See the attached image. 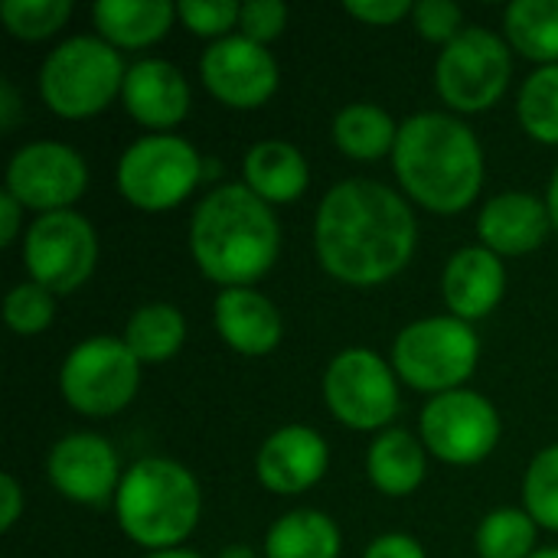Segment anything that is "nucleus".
<instances>
[{
	"label": "nucleus",
	"instance_id": "1",
	"mask_svg": "<svg viewBox=\"0 0 558 558\" xmlns=\"http://www.w3.org/2000/svg\"><path fill=\"white\" fill-rule=\"evenodd\" d=\"M412 206L386 183L350 177L330 186L314 219V252L343 284L373 288L396 278L415 255Z\"/></svg>",
	"mask_w": 558,
	"mask_h": 558
},
{
	"label": "nucleus",
	"instance_id": "2",
	"mask_svg": "<svg viewBox=\"0 0 558 558\" xmlns=\"http://www.w3.org/2000/svg\"><path fill=\"white\" fill-rule=\"evenodd\" d=\"M190 252L209 281L222 288H248L278 262V216L271 203H265L245 183H222L193 209Z\"/></svg>",
	"mask_w": 558,
	"mask_h": 558
},
{
	"label": "nucleus",
	"instance_id": "3",
	"mask_svg": "<svg viewBox=\"0 0 558 558\" xmlns=\"http://www.w3.org/2000/svg\"><path fill=\"white\" fill-rule=\"evenodd\" d=\"M392 167L402 190L418 206L454 216L481 193L484 147L461 118L418 111L399 124Z\"/></svg>",
	"mask_w": 558,
	"mask_h": 558
},
{
	"label": "nucleus",
	"instance_id": "4",
	"mask_svg": "<svg viewBox=\"0 0 558 558\" xmlns=\"http://www.w3.org/2000/svg\"><path fill=\"white\" fill-rule=\"evenodd\" d=\"M203 494L190 468L173 458L134 461L114 494V517L121 533L154 553L177 549L196 530Z\"/></svg>",
	"mask_w": 558,
	"mask_h": 558
},
{
	"label": "nucleus",
	"instance_id": "5",
	"mask_svg": "<svg viewBox=\"0 0 558 558\" xmlns=\"http://www.w3.org/2000/svg\"><path fill=\"white\" fill-rule=\"evenodd\" d=\"M128 65L101 36H69L39 65V95L59 118H92L121 95Z\"/></svg>",
	"mask_w": 558,
	"mask_h": 558
},
{
	"label": "nucleus",
	"instance_id": "6",
	"mask_svg": "<svg viewBox=\"0 0 558 558\" xmlns=\"http://www.w3.org/2000/svg\"><path fill=\"white\" fill-rule=\"evenodd\" d=\"M481 360V340L474 327L454 314L422 317L399 330L392 340V369L418 392L464 389Z\"/></svg>",
	"mask_w": 558,
	"mask_h": 558
},
{
	"label": "nucleus",
	"instance_id": "7",
	"mask_svg": "<svg viewBox=\"0 0 558 558\" xmlns=\"http://www.w3.org/2000/svg\"><path fill=\"white\" fill-rule=\"evenodd\" d=\"M199 150L180 134H144L124 147L114 180L121 196L144 213H167L180 206L203 180Z\"/></svg>",
	"mask_w": 558,
	"mask_h": 558
},
{
	"label": "nucleus",
	"instance_id": "8",
	"mask_svg": "<svg viewBox=\"0 0 558 558\" xmlns=\"http://www.w3.org/2000/svg\"><path fill=\"white\" fill-rule=\"evenodd\" d=\"M513 75L510 46L487 26H464L435 62V88L454 111L474 114L500 101Z\"/></svg>",
	"mask_w": 558,
	"mask_h": 558
},
{
	"label": "nucleus",
	"instance_id": "9",
	"mask_svg": "<svg viewBox=\"0 0 558 558\" xmlns=\"http://www.w3.org/2000/svg\"><path fill=\"white\" fill-rule=\"evenodd\" d=\"M141 386V360L121 337H88L69 350L59 366L62 399L92 418L114 415L131 405Z\"/></svg>",
	"mask_w": 558,
	"mask_h": 558
},
{
	"label": "nucleus",
	"instance_id": "10",
	"mask_svg": "<svg viewBox=\"0 0 558 558\" xmlns=\"http://www.w3.org/2000/svg\"><path fill=\"white\" fill-rule=\"evenodd\" d=\"M98 262V235L95 226L75 213H43L29 222L23 235V265L29 281L49 288L52 294H72L82 288Z\"/></svg>",
	"mask_w": 558,
	"mask_h": 558
},
{
	"label": "nucleus",
	"instance_id": "11",
	"mask_svg": "<svg viewBox=\"0 0 558 558\" xmlns=\"http://www.w3.org/2000/svg\"><path fill=\"white\" fill-rule=\"evenodd\" d=\"M324 399L333 418L353 432H376L399 412L396 369L373 350L350 347L337 353L324 373Z\"/></svg>",
	"mask_w": 558,
	"mask_h": 558
},
{
	"label": "nucleus",
	"instance_id": "12",
	"mask_svg": "<svg viewBox=\"0 0 558 558\" xmlns=\"http://www.w3.org/2000/svg\"><path fill=\"white\" fill-rule=\"evenodd\" d=\"M422 445L445 464H481L500 445L497 405L471 389L432 396L418 418Z\"/></svg>",
	"mask_w": 558,
	"mask_h": 558
},
{
	"label": "nucleus",
	"instance_id": "13",
	"mask_svg": "<svg viewBox=\"0 0 558 558\" xmlns=\"http://www.w3.org/2000/svg\"><path fill=\"white\" fill-rule=\"evenodd\" d=\"M88 186L85 157L62 141H29L13 150L3 173V190H10L26 209L59 213L69 209Z\"/></svg>",
	"mask_w": 558,
	"mask_h": 558
},
{
	"label": "nucleus",
	"instance_id": "14",
	"mask_svg": "<svg viewBox=\"0 0 558 558\" xmlns=\"http://www.w3.org/2000/svg\"><path fill=\"white\" fill-rule=\"evenodd\" d=\"M199 78L229 108H258L278 88V62L265 43L229 33L199 56Z\"/></svg>",
	"mask_w": 558,
	"mask_h": 558
},
{
	"label": "nucleus",
	"instance_id": "15",
	"mask_svg": "<svg viewBox=\"0 0 558 558\" xmlns=\"http://www.w3.org/2000/svg\"><path fill=\"white\" fill-rule=\"evenodd\" d=\"M49 484L72 504L101 507L121 487V461L108 438L95 432H72L46 454Z\"/></svg>",
	"mask_w": 558,
	"mask_h": 558
},
{
	"label": "nucleus",
	"instance_id": "16",
	"mask_svg": "<svg viewBox=\"0 0 558 558\" xmlns=\"http://www.w3.org/2000/svg\"><path fill=\"white\" fill-rule=\"evenodd\" d=\"M330 448L320 432L307 425H284L265 438L255 454V474L271 494H304L327 474Z\"/></svg>",
	"mask_w": 558,
	"mask_h": 558
},
{
	"label": "nucleus",
	"instance_id": "17",
	"mask_svg": "<svg viewBox=\"0 0 558 558\" xmlns=\"http://www.w3.org/2000/svg\"><path fill=\"white\" fill-rule=\"evenodd\" d=\"M124 111L144 124L154 128V134L177 128L190 111V82L183 72L167 59H137L128 65L124 85H121Z\"/></svg>",
	"mask_w": 558,
	"mask_h": 558
},
{
	"label": "nucleus",
	"instance_id": "18",
	"mask_svg": "<svg viewBox=\"0 0 558 558\" xmlns=\"http://www.w3.org/2000/svg\"><path fill=\"white\" fill-rule=\"evenodd\" d=\"M553 229V216L546 199L507 190L484 203L477 216V235L481 245H487L494 255H526L536 252Z\"/></svg>",
	"mask_w": 558,
	"mask_h": 558
},
{
	"label": "nucleus",
	"instance_id": "19",
	"mask_svg": "<svg viewBox=\"0 0 558 558\" xmlns=\"http://www.w3.org/2000/svg\"><path fill=\"white\" fill-rule=\"evenodd\" d=\"M222 343L242 356H265L284 337V317L271 298L255 288H222L213 304Z\"/></svg>",
	"mask_w": 558,
	"mask_h": 558
},
{
	"label": "nucleus",
	"instance_id": "20",
	"mask_svg": "<svg viewBox=\"0 0 558 558\" xmlns=\"http://www.w3.org/2000/svg\"><path fill=\"white\" fill-rule=\"evenodd\" d=\"M507 291V268L500 255H494L487 245H468L458 248L441 275V294L454 317L461 320H481L487 317Z\"/></svg>",
	"mask_w": 558,
	"mask_h": 558
},
{
	"label": "nucleus",
	"instance_id": "21",
	"mask_svg": "<svg viewBox=\"0 0 558 558\" xmlns=\"http://www.w3.org/2000/svg\"><path fill=\"white\" fill-rule=\"evenodd\" d=\"M242 173H245V186L258 193L265 203H291L311 183L307 157L281 137L252 144L242 160Z\"/></svg>",
	"mask_w": 558,
	"mask_h": 558
},
{
	"label": "nucleus",
	"instance_id": "22",
	"mask_svg": "<svg viewBox=\"0 0 558 558\" xmlns=\"http://www.w3.org/2000/svg\"><path fill=\"white\" fill-rule=\"evenodd\" d=\"M92 20L101 39L114 49H141L167 36L177 20L170 0H95Z\"/></svg>",
	"mask_w": 558,
	"mask_h": 558
},
{
	"label": "nucleus",
	"instance_id": "23",
	"mask_svg": "<svg viewBox=\"0 0 558 558\" xmlns=\"http://www.w3.org/2000/svg\"><path fill=\"white\" fill-rule=\"evenodd\" d=\"M366 474L386 497H409L425 481V445L405 428H386L366 451Z\"/></svg>",
	"mask_w": 558,
	"mask_h": 558
},
{
	"label": "nucleus",
	"instance_id": "24",
	"mask_svg": "<svg viewBox=\"0 0 558 558\" xmlns=\"http://www.w3.org/2000/svg\"><path fill=\"white\" fill-rule=\"evenodd\" d=\"M333 144L353 157V160H379L386 157L389 150H396V141H399V124L396 118L383 108V105H373V101H350L343 105L337 114H333Z\"/></svg>",
	"mask_w": 558,
	"mask_h": 558
},
{
	"label": "nucleus",
	"instance_id": "25",
	"mask_svg": "<svg viewBox=\"0 0 558 558\" xmlns=\"http://www.w3.org/2000/svg\"><path fill=\"white\" fill-rule=\"evenodd\" d=\"M340 530L320 510H291L265 536V558H340Z\"/></svg>",
	"mask_w": 558,
	"mask_h": 558
},
{
	"label": "nucleus",
	"instance_id": "26",
	"mask_svg": "<svg viewBox=\"0 0 558 558\" xmlns=\"http://www.w3.org/2000/svg\"><path fill=\"white\" fill-rule=\"evenodd\" d=\"M121 340L141 363H163L177 356V350L186 340L183 311L167 301H150L128 317Z\"/></svg>",
	"mask_w": 558,
	"mask_h": 558
},
{
	"label": "nucleus",
	"instance_id": "27",
	"mask_svg": "<svg viewBox=\"0 0 558 558\" xmlns=\"http://www.w3.org/2000/svg\"><path fill=\"white\" fill-rule=\"evenodd\" d=\"M504 26L517 52L543 65H558V0H513Z\"/></svg>",
	"mask_w": 558,
	"mask_h": 558
},
{
	"label": "nucleus",
	"instance_id": "28",
	"mask_svg": "<svg viewBox=\"0 0 558 558\" xmlns=\"http://www.w3.org/2000/svg\"><path fill=\"white\" fill-rule=\"evenodd\" d=\"M474 543L481 558H530L536 553V520L517 507L490 510L481 520Z\"/></svg>",
	"mask_w": 558,
	"mask_h": 558
},
{
	"label": "nucleus",
	"instance_id": "29",
	"mask_svg": "<svg viewBox=\"0 0 558 558\" xmlns=\"http://www.w3.org/2000/svg\"><path fill=\"white\" fill-rule=\"evenodd\" d=\"M520 124L530 137L558 144V65H539L517 98Z\"/></svg>",
	"mask_w": 558,
	"mask_h": 558
},
{
	"label": "nucleus",
	"instance_id": "30",
	"mask_svg": "<svg viewBox=\"0 0 558 558\" xmlns=\"http://www.w3.org/2000/svg\"><path fill=\"white\" fill-rule=\"evenodd\" d=\"M523 504L536 526L558 533V445L543 448L523 477Z\"/></svg>",
	"mask_w": 558,
	"mask_h": 558
},
{
	"label": "nucleus",
	"instance_id": "31",
	"mask_svg": "<svg viewBox=\"0 0 558 558\" xmlns=\"http://www.w3.org/2000/svg\"><path fill=\"white\" fill-rule=\"evenodd\" d=\"M72 0H3L0 20L20 39H46L65 26Z\"/></svg>",
	"mask_w": 558,
	"mask_h": 558
},
{
	"label": "nucleus",
	"instance_id": "32",
	"mask_svg": "<svg viewBox=\"0 0 558 558\" xmlns=\"http://www.w3.org/2000/svg\"><path fill=\"white\" fill-rule=\"evenodd\" d=\"M56 317V294L36 281H20L3 298V320L13 333H43Z\"/></svg>",
	"mask_w": 558,
	"mask_h": 558
},
{
	"label": "nucleus",
	"instance_id": "33",
	"mask_svg": "<svg viewBox=\"0 0 558 558\" xmlns=\"http://www.w3.org/2000/svg\"><path fill=\"white\" fill-rule=\"evenodd\" d=\"M177 16L196 36H209L216 43L232 33V26L242 16V3H235V0H183V3H177Z\"/></svg>",
	"mask_w": 558,
	"mask_h": 558
},
{
	"label": "nucleus",
	"instance_id": "34",
	"mask_svg": "<svg viewBox=\"0 0 558 558\" xmlns=\"http://www.w3.org/2000/svg\"><path fill=\"white\" fill-rule=\"evenodd\" d=\"M412 23L425 39L448 46L464 29V10L454 0H418L412 10Z\"/></svg>",
	"mask_w": 558,
	"mask_h": 558
},
{
	"label": "nucleus",
	"instance_id": "35",
	"mask_svg": "<svg viewBox=\"0 0 558 558\" xmlns=\"http://www.w3.org/2000/svg\"><path fill=\"white\" fill-rule=\"evenodd\" d=\"M288 26V7L281 0H248L242 3V16H239V33L255 39V43H268L275 36H281V29Z\"/></svg>",
	"mask_w": 558,
	"mask_h": 558
},
{
	"label": "nucleus",
	"instance_id": "36",
	"mask_svg": "<svg viewBox=\"0 0 558 558\" xmlns=\"http://www.w3.org/2000/svg\"><path fill=\"white\" fill-rule=\"evenodd\" d=\"M412 10H415L412 0H347V13L363 20V23H373V26L399 23Z\"/></svg>",
	"mask_w": 558,
	"mask_h": 558
},
{
	"label": "nucleus",
	"instance_id": "37",
	"mask_svg": "<svg viewBox=\"0 0 558 558\" xmlns=\"http://www.w3.org/2000/svg\"><path fill=\"white\" fill-rule=\"evenodd\" d=\"M363 558H428L422 543L405 536V533H386L379 539L369 543V549L363 553Z\"/></svg>",
	"mask_w": 558,
	"mask_h": 558
},
{
	"label": "nucleus",
	"instance_id": "38",
	"mask_svg": "<svg viewBox=\"0 0 558 558\" xmlns=\"http://www.w3.org/2000/svg\"><path fill=\"white\" fill-rule=\"evenodd\" d=\"M20 513H23V490H20L16 477L7 471V474H0V533H10L16 526Z\"/></svg>",
	"mask_w": 558,
	"mask_h": 558
},
{
	"label": "nucleus",
	"instance_id": "39",
	"mask_svg": "<svg viewBox=\"0 0 558 558\" xmlns=\"http://www.w3.org/2000/svg\"><path fill=\"white\" fill-rule=\"evenodd\" d=\"M23 203L10 193V190H0V245H13V239L20 235V222H23Z\"/></svg>",
	"mask_w": 558,
	"mask_h": 558
},
{
	"label": "nucleus",
	"instance_id": "40",
	"mask_svg": "<svg viewBox=\"0 0 558 558\" xmlns=\"http://www.w3.org/2000/svg\"><path fill=\"white\" fill-rule=\"evenodd\" d=\"M23 118V101H20V92L13 88L10 78H0V131L10 134Z\"/></svg>",
	"mask_w": 558,
	"mask_h": 558
},
{
	"label": "nucleus",
	"instance_id": "41",
	"mask_svg": "<svg viewBox=\"0 0 558 558\" xmlns=\"http://www.w3.org/2000/svg\"><path fill=\"white\" fill-rule=\"evenodd\" d=\"M546 206H549V216H553V229L558 232V167L549 180V193H546Z\"/></svg>",
	"mask_w": 558,
	"mask_h": 558
},
{
	"label": "nucleus",
	"instance_id": "42",
	"mask_svg": "<svg viewBox=\"0 0 558 558\" xmlns=\"http://www.w3.org/2000/svg\"><path fill=\"white\" fill-rule=\"evenodd\" d=\"M216 558H258V556H255V549H252V546H226V549H222Z\"/></svg>",
	"mask_w": 558,
	"mask_h": 558
},
{
	"label": "nucleus",
	"instance_id": "43",
	"mask_svg": "<svg viewBox=\"0 0 558 558\" xmlns=\"http://www.w3.org/2000/svg\"><path fill=\"white\" fill-rule=\"evenodd\" d=\"M144 558H199L196 553H186V549H167V553H150Z\"/></svg>",
	"mask_w": 558,
	"mask_h": 558
},
{
	"label": "nucleus",
	"instance_id": "44",
	"mask_svg": "<svg viewBox=\"0 0 558 558\" xmlns=\"http://www.w3.org/2000/svg\"><path fill=\"white\" fill-rule=\"evenodd\" d=\"M530 558H558V546H549V549H536Z\"/></svg>",
	"mask_w": 558,
	"mask_h": 558
}]
</instances>
